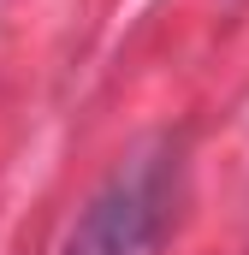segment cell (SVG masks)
I'll use <instances>...</instances> for the list:
<instances>
[{
	"label": "cell",
	"mask_w": 249,
	"mask_h": 255,
	"mask_svg": "<svg viewBox=\"0 0 249 255\" xmlns=\"http://www.w3.org/2000/svg\"><path fill=\"white\" fill-rule=\"evenodd\" d=\"M172 184H178L172 148H142V154H130L119 172L83 202V214L71 220L60 255H148L154 238L166 232Z\"/></svg>",
	"instance_id": "1"
}]
</instances>
